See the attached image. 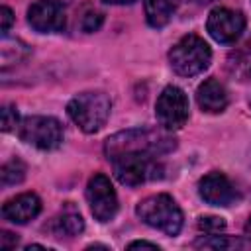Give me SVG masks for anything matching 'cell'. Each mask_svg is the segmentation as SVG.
Segmentation results:
<instances>
[{
    "label": "cell",
    "mask_w": 251,
    "mask_h": 251,
    "mask_svg": "<svg viewBox=\"0 0 251 251\" xmlns=\"http://www.w3.org/2000/svg\"><path fill=\"white\" fill-rule=\"evenodd\" d=\"M165 131L149 129V127H133L114 133L104 143V155L108 161L122 153H149L161 157L176 147V139Z\"/></svg>",
    "instance_id": "1"
},
{
    "label": "cell",
    "mask_w": 251,
    "mask_h": 251,
    "mask_svg": "<svg viewBox=\"0 0 251 251\" xmlns=\"http://www.w3.org/2000/svg\"><path fill=\"white\" fill-rule=\"evenodd\" d=\"M135 214L143 224H147L149 227L159 229L171 237L178 235V231L182 227V212H180L178 204L175 202V198L165 192L143 198L135 206Z\"/></svg>",
    "instance_id": "2"
},
{
    "label": "cell",
    "mask_w": 251,
    "mask_h": 251,
    "mask_svg": "<svg viewBox=\"0 0 251 251\" xmlns=\"http://www.w3.org/2000/svg\"><path fill=\"white\" fill-rule=\"evenodd\" d=\"M112 110L110 98L100 90H86L71 98L67 104L69 118L84 131V133H96L104 127L108 116Z\"/></svg>",
    "instance_id": "3"
},
{
    "label": "cell",
    "mask_w": 251,
    "mask_h": 251,
    "mask_svg": "<svg viewBox=\"0 0 251 251\" xmlns=\"http://www.w3.org/2000/svg\"><path fill=\"white\" fill-rule=\"evenodd\" d=\"M210 61H212L210 45L194 33L180 37L169 51V63H171L173 71L180 76L200 75L202 71L208 69Z\"/></svg>",
    "instance_id": "4"
},
{
    "label": "cell",
    "mask_w": 251,
    "mask_h": 251,
    "mask_svg": "<svg viewBox=\"0 0 251 251\" xmlns=\"http://www.w3.org/2000/svg\"><path fill=\"white\" fill-rule=\"evenodd\" d=\"M114 176L126 186H137L147 180L159 178L163 167L155 155L149 153H122L110 159Z\"/></svg>",
    "instance_id": "5"
},
{
    "label": "cell",
    "mask_w": 251,
    "mask_h": 251,
    "mask_svg": "<svg viewBox=\"0 0 251 251\" xmlns=\"http://www.w3.org/2000/svg\"><path fill=\"white\" fill-rule=\"evenodd\" d=\"M18 135L35 149L53 151L63 143V126L51 116H27L20 122Z\"/></svg>",
    "instance_id": "6"
},
{
    "label": "cell",
    "mask_w": 251,
    "mask_h": 251,
    "mask_svg": "<svg viewBox=\"0 0 251 251\" xmlns=\"http://www.w3.org/2000/svg\"><path fill=\"white\" fill-rule=\"evenodd\" d=\"M188 96L182 88L169 84L163 88L155 102V116L163 129L175 131L180 129L188 120Z\"/></svg>",
    "instance_id": "7"
},
{
    "label": "cell",
    "mask_w": 251,
    "mask_h": 251,
    "mask_svg": "<svg viewBox=\"0 0 251 251\" xmlns=\"http://www.w3.org/2000/svg\"><path fill=\"white\" fill-rule=\"evenodd\" d=\"M86 200H88L94 220H98L100 224L114 220V216L118 214L116 190H114L110 178L102 173H96L90 176V180L86 184Z\"/></svg>",
    "instance_id": "8"
},
{
    "label": "cell",
    "mask_w": 251,
    "mask_h": 251,
    "mask_svg": "<svg viewBox=\"0 0 251 251\" xmlns=\"http://www.w3.org/2000/svg\"><path fill=\"white\" fill-rule=\"evenodd\" d=\"M206 29L214 41L229 45L241 37L245 29V18L241 12H235L229 8H214L208 14Z\"/></svg>",
    "instance_id": "9"
},
{
    "label": "cell",
    "mask_w": 251,
    "mask_h": 251,
    "mask_svg": "<svg viewBox=\"0 0 251 251\" xmlns=\"http://www.w3.org/2000/svg\"><path fill=\"white\" fill-rule=\"evenodd\" d=\"M27 24L39 33H59L67 25V16L59 0H37L27 10Z\"/></svg>",
    "instance_id": "10"
},
{
    "label": "cell",
    "mask_w": 251,
    "mask_h": 251,
    "mask_svg": "<svg viewBox=\"0 0 251 251\" xmlns=\"http://www.w3.org/2000/svg\"><path fill=\"white\" fill-rule=\"evenodd\" d=\"M198 194L206 204L220 208H227L239 200L237 190L222 173H208L206 176H202L198 182Z\"/></svg>",
    "instance_id": "11"
},
{
    "label": "cell",
    "mask_w": 251,
    "mask_h": 251,
    "mask_svg": "<svg viewBox=\"0 0 251 251\" xmlns=\"http://www.w3.org/2000/svg\"><path fill=\"white\" fill-rule=\"evenodd\" d=\"M39 212H41V200L33 192H22V194L10 198L8 202H4V206H2L4 220L12 222V224H20V226L37 218Z\"/></svg>",
    "instance_id": "12"
},
{
    "label": "cell",
    "mask_w": 251,
    "mask_h": 251,
    "mask_svg": "<svg viewBox=\"0 0 251 251\" xmlns=\"http://www.w3.org/2000/svg\"><path fill=\"white\" fill-rule=\"evenodd\" d=\"M196 102L206 114H220L227 108V90L216 78H206L196 90Z\"/></svg>",
    "instance_id": "13"
},
{
    "label": "cell",
    "mask_w": 251,
    "mask_h": 251,
    "mask_svg": "<svg viewBox=\"0 0 251 251\" xmlns=\"http://www.w3.org/2000/svg\"><path fill=\"white\" fill-rule=\"evenodd\" d=\"M47 229L53 233V237H75L84 229V222L82 216L73 208V206H65L47 226Z\"/></svg>",
    "instance_id": "14"
},
{
    "label": "cell",
    "mask_w": 251,
    "mask_h": 251,
    "mask_svg": "<svg viewBox=\"0 0 251 251\" xmlns=\"http://www.w3.org/2000/svg\"><path fill=\"white\" fill-rule=\"evenodd\" d=\"M176 4L178 0H143L147 24L155 29L165 27L176 10Z\"/></svg>",
    "instance_id": "15"
},
{
    "label": "cell",
    "mask_w": 251,
    "mask_h": 251,
    "mask_svg": "<svg viewBox=\"0 0 251 251\" xmlns=\"http://www.w3.org/2000/svg\"><path fill=\"white\" fill-rule=\"evenodd\" d=\"M24 178H25V165H24V161L12 159V161L2 165V169H0V182H2V186L18 184Z\"/></svg>",
    "instance_id": "16"
},
{
    "label": "cell",
    "mask_w": 251,
    "mask_h": 251,
    "mask_svg": "<svg viewBox=\"0 0 251 251\" xmlns=\"http://www.w3.org/2000/svg\"><path fill=\"white\" fill-rule=\"evenodd\" d=\"M231 245H239L237 241H229L226 235H218V233H208L202 235L200 239H196V247H208V249H227Z\"/></svg>",
    "instance_id": "17"
},
{
    "label": "cell",
    "mask_w": 251,
    "mask_h": 251,
    "mask_svg": "<svg viewBox=\"0 0 251 251\" xmlns=\"http://www.w3.org/2000/svg\"><path fill=\"white\" fill-rule=\"evenodd\" d=\"M198 227L204 233H220L226 227V222L224 218H218V216H202L198 218Z\"/></svg>",
    "instance_id": "18"
},
{
    "label": "cell",
    "mask_w": 251,
    "mask_h": 251,
    "mask_svg": "<svg viewBox=\"0 0 251 251\" xmlns=\"http://www.w3.org/2000/svg\"><path fill=\"white\" fill-rule=\"evenodd\" d=\"M102 20H104V14H102V12H98V10H88V12L82 16V20H80V27H82L86 33H92V31H96V29L102 25Z\"/></svg>",
    "instance_id": "19"
},
{
    "label": "cell",
    "mask_w": 251,
    "mask_h": 251,
    "mask_svg": "<svg viewBox=\"0 0 251 251\" xmlns=\"http://www.w3.org/2000/svg\"><path fill=\"white\" fill-rule=\"evenodd\" d=\"M20 126V118H18V110L12 104H6L2 108V131H12Z\"/></svg>",
    "instance_id": "20"
},
{
    "label": "cell",
    "mask_w": 251,
    "mask_h": 251,
    "mask_svg": "<svg viewBox=\"0 0 251 251\" xmlns=\"http://www.w3.org/2000/svg\"><path fill=\"white\" fill-rule=\"evenodd\" d=\"M0 20H2V35L6 37L8 35V31H10V27H12V24H14V14H12V10L8 8V6H2L0 8Z\"/></svg>",
    "instance_id": "21"
},
{
    "label": "cell",
    "mask_w": 251,
    "mask_h": 251,
    "mask_svg": "<svg viewBox=\"0 0 251 251\" xmlns=\"http://www.w3.org/2000/svg\"><path fill=\"white\" fill-rule=\"evenodd\" d=\"M16 243H18V237L14 235V233H10V231H2V243H0V247L2 249H12V247H16Z\"/></svg>",
    "instance_id": "22"
},
{
    "label": "cell",
    "mask_w": 251,
    "mask_h": 251,
    "mask_svg": "<svg viewBox=\"0 0 251 251\" xmlns=\"http://www.w3.org/2000/svg\"><path fill=\"white\" fill-rule=\"evenodd\" d=\"M127 247H129V249H141V247H147V249H159L157 243H149V241H131Z\"/></svg>",
    "instance_id": "23"
},
{
    "label": "cell",
    "mask_w": 251,
    "mask_h": 251,
    "mask_svg": "<svg viewBox=\"0 0 251 251\" xmlns=\"http://www.w3.org/2000/svg\"><path fill=\"white\" fill-rule=\"evenodd\" d=\"M104 2L116 4V6H126V4H133V2H137V0H104Z\"/></svg>",
    "instance_id": "24"
},
{
    "label": "cell",
    "mask_w": 251,
    "mask_h": 251,
    "mask_svg": "<svg viewBox=\"0 0 251 251\" xmlns=\"http://www.w3.org/2000/svg\"><path fill=\"white\" fill-rule=\"evenodd\" d=\"M245 233H247V237H251V216H249V220L245 222Z\"/></svg>",
    "instance_id": "25"
},
{
    "label": "cell",
    "mask_w": 251,
    "mask_h": 251,
    "mask_svg": "<svg viewBox=\"0 0 251 251\" xmlns=\"http://www.w3.org/2000/svg\"><path fill=\"white\" fill-rule=\"evenodd\" d=\"M198 4H210V2H214V0H196Z\"/></svg>",
    "instance_id": "26"
},
{
    "label": "cell",
    "mask_w": 251,
    "mask_h": 251,
    "mask_svg": "<svg viewBox=\"0 0 251 251\" xmlns=\"http://www.w3.org/2000/svg\"><path fill=\"white\" fill-rule=\"evenodd\" d=\"M249 104H251V100H249Z\"/></svg>",
    "instance_id": "27"
}]
</instances>
